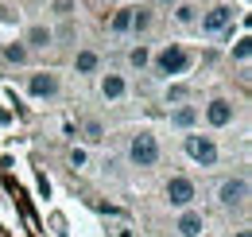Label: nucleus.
Returning <instances> with one entry per match:
<instances>
[{
  "label": "nucleus",
  "instance_id": "f257e3e1",
  "mask_svg": "<svg viewBox=\"0 0 252 237\" xmlns=\"http://www.w3.org/2000/svg\"><path fill=\"white\" fill-rule=\"evenodd\" d=\"M128 156H132V163L136 167H152L159 159V144L152 132H140V136H132V144H128Z\"/></svg>",
  "mask_w": 252,
  "mask_h": 237
},
{
  "label": "nucleus",
  "instance_id": "f03ea898",
  "mask_svg": "<svg viewBox=\"0 0 252 237\" xmlns=\"http://www.w3.org/2000/svg\"><path fill=\"white\" fill-rule=\"evenodd\" d=\"M187 66H190V55L179 47V43L163 47V51H159V59H156V70H159V74H183Z\"/></svg>",
  "mask_w": 252,
  "mask_h": 237
},
{
  "label": "nucleus",
  "instance_id": "7ed1b4c3",
  "mask_svg": "<svg viewBox=\"0 0 252 237\" xmlns=\"http://www.w3.org/2000/svg\"><path fill=\"white\" fill-rule=\"evenodd\" d=\"M187 156L198 159L202 167H214V163H218V148H214V140H206V136H187Z\"/></svg>",
  "mask_w": 252,
  "mask_h": 237
},
{
  "label": "nucleus",
  "instance_id": "20e7f679",
  "mask_svg": "<svg viewBox=\"0 0 252 237\" xmlns=\"http://www.w3.org/2000/svg\"><path fill=\"white\" fill-rule=\"evenodd\" d=\"M245 202H249V183L245 179H225L221 183V206L237 210V206H245Z\"/></svg>",
  "mask_w": 252,
  "mask_h": 237
},
{
  "label": "nucleus",
  "instance_id": "39448f33",
  "mask_svg": "<svg viewBox=\"0 0 252 237\" xmlns=\"http://www.w3.org/2000/svg\"><path fill=\"white\" fill-rule=\"evenodd\" d=\"M167 198H171V206H190L194 202V183L183 175H175L167 183Z\"/></svg>",
  "mask_w": 252,
  "mask_h": 237
},
{
  "label": "nucleus",
  "instance_id": "423d86ee",
  "mask_svg": "<svg viewBox=\"0 0 252 237\" xmlns=\"http://www.w3.org/2000/svg\"><path fill=\"white\" fill-rule=\"evenodd\" d=\"M229 20H233V8H229V4H218V8H210V12H206L202 28L214 35V31H225V28H229Z\"/></svg>",
  "mask_w": 252,
  "mask_h": 237
},
{
  "label": "nucleus",
  "instance_id": "0eeeda50",
  "mask_svg": "<svg viewBox=\"0 0 252 237\" xmlns=\"http://www.w3.org/2000/svg\"><path fill=\"white\" fill-rule=\"evenodd\" d=\"M28 89H32V97H55L59 93V78L55 74H32Z\"/></svg>",
  "mask_w": 252,
  "mask_h": 237
},
{
  "label": "nucleus",
  "instance_id": "6e6552de",
  "mask_svg": "<svg viewBox=\"0 0 252 237\" xmlns=\"http://www.w3.org/2000/svg\"><path fill=\"white\" fill-rule=\"evenodd\" d=\"M206 120H210L214 128H225V124L233 120V105H229L225 97H218V101H210V109H206Z\"/></svg>",
  "mask_w": 252,
  "mask_h": 237
},
{
  "label": "nucleus",
  "instance_id": "1a4fd4ad",
  "mask_svg": "<svg viewBox=\"0 0 252 237\" xmlns=\"http://www.w3.org/2000/svg\"><path fill=\"white\" fill-rule=\"evenodd\" d=\"M202 226H206V222H202L198 210H187V214L179 218V234H183V237H198V234H202Z\"/></svg>",
  "mask_w": 252,
  "mask_h": 237
},
{
  "label": "nucleus",
  "instance_id": "9d476101",
  "mask_svg": "<svg viewBox=\"0 0 252 237\" xmlns=\"http://www.w3.org/2000/svg\"><path fill=\"white\" fill-rule=\"evenodd\" d=\"M101 93H105L109 101H117V97L125 93V78H117V74H109V78L101 82Z\"/></svg>",
  "mask_w": 252,
  "mask_h": 237
},
{
  "label": "nucleus",
  "instance_id": "9b49d317",
  "mask_svg": "<svg viewBox=\"0 0 252 237\" xmlns=\"http://www.w3.org/2000/svg\"><path fill=\"white\" fill-rule=\"evenodd\" d=\"M148 24H152V12H148V8H132V28L148 31Z\"/></svg>",
  "mask_w": 252,
  "mask_h": 237
},
{
  "label": "nucleus",
  "instance_id": "f8f14e48",
  "mask_svg": "<svg viewBox=\"0 0 252 237\" xmlns=\"http://www.w3.org/2000/svg\"><path fill=\"white\" fill-rule=\"evenodd\" d=\"M4 59L8 62H24L28 59V47H24V43H8V47H4Z\"/></svg>",
  "mask_w": 252,
  "mask_h": 237
},
{
  "label": "nucleus",
  "instance_id": "ddd939ff",
  "mask_svg": "<svg viewBox=\"0 0 252 237\" xmlns=\"http://www.w3.org/2000/svg\"><path fill=\"white\" fill-rule=\"evenodd\" d=\"M74 66H78L82 74H90V70H97V55H94V51H82V55H78V62H74Z\"/></svg>",
  "mask_w": 252,
  "mask_h": 237
},
{
  "label": "nucleus",
  "instance_id": "4468645a",
  "mask_svg": "<svg viewBox=\"0 0 252 237\" xmlns=\"http://www.w3.org/2000/svg\"><path fill=\"white\" fill-rule=\"evenodd\" d=\"M28 43H32V47H47V43H51V31H47V28H32Z\"/></svg>",
  "mask_w": 252,
  "mask_h": 237
},
{
  "label": "nucleus",
  "instance_id": "2eb2a0df",
  "mask_svg": "<svg viewBox=\"0 0 252 237\" xmlns=\"http://www.w3.org/2000/svg\"><path fill=\"white\" fill-rule=\"evenodd\" d=\"M128 28H132V8H125V12L113 16V31H128Z\"/></svg>",
  "mask_w": 252,
  "mask_h": 237
},
{
  "label": "nucleus",
  "instance_id": "dca6fc26",
  "mask_svg": "<svg viewBox=\"0 0 252 237\" xmlns=\"http://www.w3.org/2000/svg\"><path fill=\"white\" fill-rule=\"evenodd\" d=\"M194 117H198V109H190V105H187V109H179V113H175L171 120H175L179 128H187V124H194Z\"/></svg>",
  "mask_w": 252,
  "mask_h": 237
},
{
  "label": "nucleus",
  "instance_id": "f3484780",
  "mask_svg": "<svg viewBox=\"0 0 252 237\" xmlns=\"http://www.w3.org/2000/svg\"><path fill=\"white\" fill-rule=\"evenodd\" d=\"M175 20H179V24H194V8H190V4H179V8H175Z\"/></svg>",
  "mask_w": 252,
  "mask_h": 237
},
{
  "label": "nucleus",
  "instance_id": "a211bd4d",
  "mask_svg": "<svg viewBox=\"0 0 252 237\" xmlns=\"http://www.w3.org/2000/svg\"><path fill=\"white\" fill-rule=\"evenodd\" d=\"M148 59H152V55H148V47H136V51L128 55V62H132V66H148Z\"/></svg>",
  "mask_w": 252,
  "mask_h": 237
},
{
  "label": "nucleus",
  "instance_id": "6ab92c4d",
  "mask_svg": "<svg viewBox=\"0 0 252 237\" xmlns=\"http://www.w3.org/2000/svg\"><path fill=\"white\" fill-rule=\"evenodd\" d=\"M101 132H105V128H101L97 120H86V136H90V140H101Z\"/></svg>",
  "mask_w": 252,
  "mask_h": 237
},
{
  "label": "nucleus",
  "instance_id": "aec40b11",
  "mask_svg": "<svg viewBox=\"0 0 252 237\" xmlns=\"http://www.w3.org/2000/svg\"><path fill=\"white\" fill-rule=\"evenodd\" d=\"M233 55H237V59H241V62L249 59V55H252V47H249V39H241V43H237V51H233Z\"/></svg>",
  "mask_w": 252,
  "mask_h": 237
},
{
  "label": "nucleus",
  "instance_id": "412c9836",
  "mask_svg": "<svg viewBox=\"0 0 252 237\" xmlns=\"http://www.w3.org/2000/svg\"><path fill=\"white\" fill-rule=\"evenodd\" d=\"M70 163H74V167H82V163H86V152L74 148V152H70Z\"/></svg>",
  "mask_w": 252,
  "mask_h": 237
},
{
  "label": "nucleus",
  "instance_id": "4be33fe9",
  "mask_svg": "<svg viewBox=\"0 0 252 237\" xmlns=\"http://www.w3.org/2000/svg\"><path fill=\"white\" fill-rule=\"evenodd\" d=\"M55 12H59V16H70V0H55Z\"/></svg>",
  "mask_w": 252,
  "mask_h": 237
},
{
  "label": "nucleus",
  "instance_id": "5701e85b",
  "mask_svg": "<svg viewBox=\"0 0 252 237\" xmlns=\"http://www.w3.org/2000/svg\"><path fill=\"white\" fill-rule=\"evenodd\" d=\"M237 237H252V234H249V230H241V234H237Z\"/></svg>",
  "mask_w": 252,
  "mask_h": 237
},
{
  "label": "nucleus",
  "instance_id": "b1692460",
  "mask_svg": "<svg viewBox=\"0 0 252 237\" xmlns=\"http://www.w3.org/2000/svg\"><path fill=\"white\" fill-rule=\"evenodd\" d=\"M159 4H179V0H159Z\"/></svg>",
  "mask_w": 252,
  "mask_h": 237
}]
</instances>
